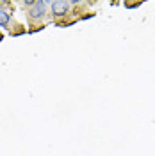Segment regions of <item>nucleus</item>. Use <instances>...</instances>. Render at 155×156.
<instances>
[{
    "label": "nucleus",
    "mask_w": 155,
    "mask_h": 156,
    "mask_svg": "<svg viewBox=\"0 0 155 156\" xmlns=\"http://www.w3.org/2000/svg\"><path fill=\"white\" fill-rule=\"evenodd\" d=\"M47 5H48V2H45V0L34 2V5L27 11V12H29V18L30 20H41L47 14Z\"/></svg>",
    "instance_id": "obj_2"
},
{
    "label": "nucleus",
    "mask_w": 155,
    "mask_h": 156,
    "mask_svg": "<svg viewBox=\"0 0 155 156\" xmlns=\"http://www.w3.org/2000/svg\"><path fill=\"white\" fill-rule=\"evenodd\" d=\"M50 9H52V16L54 18H62V16L68 14L70 2H66V0H54V2H50Z\"/></svg>",
    "instance_id": "obj_1"
},
{
    "label": "nucleus",
    "mask_w": 155,
    "mask_h": 156,
    "mask_svg": "<svg viewBox=\"0 0 155 156\" xmlns=\"http://www.w3.org/2000/svg\"><path fill=\"white\" fill-rule=\"evenodd\" d=\"M141 2H125V7L127 9H134V7H139Z\"/></svg>",
    "instance_id": "obj_4"
},
{
    "label": "nucleus",
    "mask_w": 155,
    "mask_h": 156,
    "mask_svg": "<svg viewBox=\"0 0 155 156\" xmlns=\"http://www.w3.org/2000/svg\"><path fill=\"white\" fill-rule=\"evenodd\" d=\"M93 16H95V12H89L86 16H82V20H89V18H93Z\"/></svg>",
    "instance_id": "obj_5"
},
{
    "label": "nucleus",
    "mask_w": 155,
    "mask_h": 156,
    "mask_svg": "<svg viewBox=\"0 0 155 156\" xmlns=\"http://www.w3.org/2000/svg\"><path fill=\"white\" fill-rule=\"evenodd\" d=\"M9 23H11V12L7 9H4V7H0V27L7 29Z\"/></svg>",
    "instance_id": "obj_3"
}]
</instances>
